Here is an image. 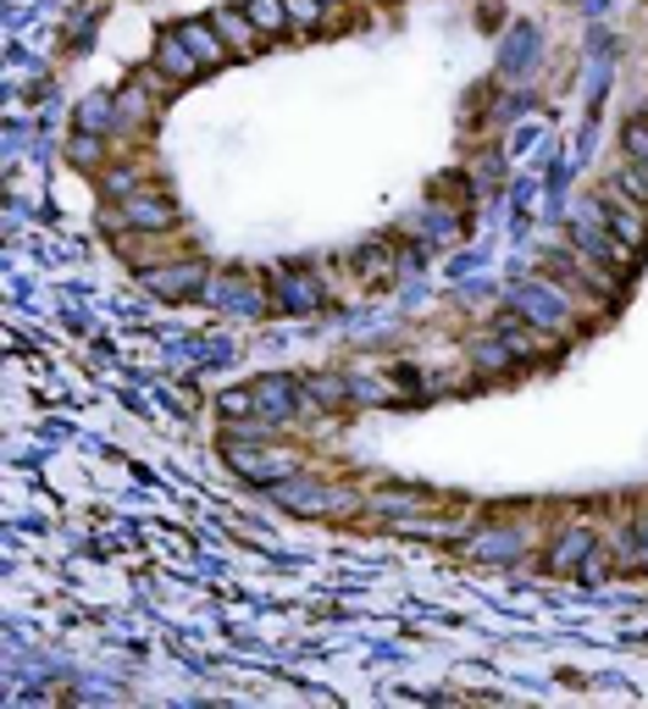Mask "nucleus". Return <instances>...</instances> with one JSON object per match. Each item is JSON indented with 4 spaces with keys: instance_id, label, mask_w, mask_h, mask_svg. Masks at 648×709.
<instances>
[{
    "instance_id": "nucleus-1",
    "label": "nucleus",
    "mask_w": 648,
    "mask_h": 709,
    "mask_svg": "<svg viewBox=\"0 0 648 709\" xmlns=\"http://www.w3.org/2000/svg\"><path fill=\"white\" fill-rule=\"evenodd\" d=\"M626 156H631V161H648V117H637V123L626 128Z\"/></svg>"
}]
</instances>
